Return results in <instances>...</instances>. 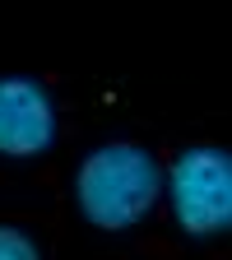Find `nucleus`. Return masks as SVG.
Returning a JSON list of instances; mask_svg holds the SVG:
<instances>
[{"label":"nucleus","instance_id":"1","mask_svg":"<svg viewBox=\"0 0 232 260\" xmlns=\"http://www.w3.org/2000/svg\"><path fill=\"white\" fill-rule=\"evenodd\" d=\"M162 195V168L153 149L135 140L97 144L75 172V205L79 214L103 228V233H125L135 228Z\"/></svg>","mask_w":232,"mask_h":260},{"label":"nucleus","instance_id":"2","mask_svg":"<svg viewBox=\"0 0 232 260\" xmlns=\"http://www.w3.org/2000/svg\"><path fill=\"white\" fill-rule=\"evenodd\" d=\"M172 214L190 237H223L232 228V153L223 144H190L168 172Z\"/></svg>","mask_w":232,"mask_h":260},{"label":"nucleus","instance_id":"3","mask_svg":"<svg viewBox=\"0 0 232 260\" xmlns=\"http://www.w3.org/2000/svg\"><path fill=\"white\" fill-rule=\"evenodd\" d=\"M56 144V98L32 75L0 79V153L38 158Z\"/></svg>","mask_w":232,"mask_h":260},{"label":"nucleus","instance_id":"4","mask_svg":"<svg viewBox=\"0 0 232 260\" xmlns=\"http://www.w3.org/2000/svg\"><path fill=\"white\" fill-rule=\"evenodd\" d=\"M0 260H42V246H38L32 233H23V228L0 223Z\"/></svg>","mask_w":232,"mask_h":260}]
</instances>
